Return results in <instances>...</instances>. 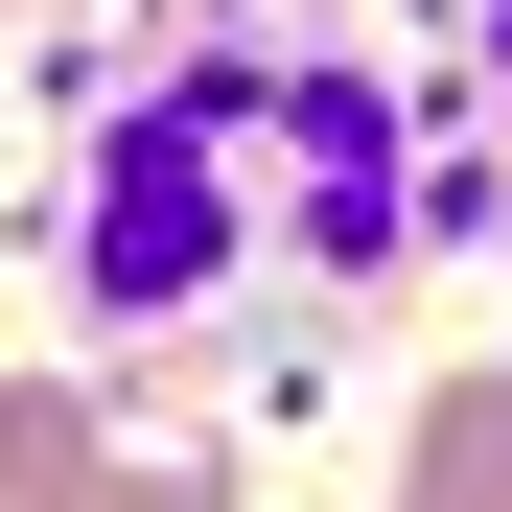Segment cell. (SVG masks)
I'll return each mask as SVG.
<instances>
[{
  "label": "cell",
  "instance_id": "obj_1",
  "mask_svg": "<svg viewBox=\"0 0 512 512\" xmlns=\"http://www.w3.org/2000/svg\"><path fill=\"white\" fill-rule=\"evenodd\" d=\"M396 512H512V373H443V396H419Z\"/></svg>",
  "mask_w": 512,
  "mask_h": 512
},
{
  "label": "cell",
  "instance_id": "obj_2",
  "mask_svg": "<svg viewBox=\"0 0 512 512\" xmlns=\"http://www.w3.org/2000/svg\"><path fill=\"white\" fill-rule=\"evenodd\" d=\"M47 24H70V0H47Z\"/></svg>",
  "mask_w": 512,
  "mask_h": 512
}]
</instances>
